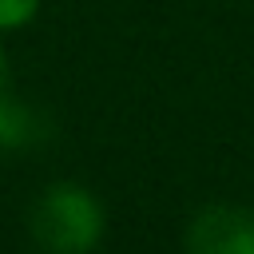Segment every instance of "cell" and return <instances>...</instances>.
Listing matches in <instances>:
<instances>
[{"instance_id":"obj_1","label":"cell","mask_w":254,"mask_h":254,"mask_svg":"<svg viewBox=\"0 0 254 254\" xmlns=\"http://www.w3.org/2000/svg\"><path fill=\"white\" fill-rule=\"evenodd\" d=\"M103 202L79 183H52L32 202L28 230L44 254H91L103 238Z\"/></svg>"},{"instance_id":"obj_2","label":"cell","mask_w":254,"mask_h":254,"mask_svg":"<svg viewBox=\"0 0 254 254\" xmlns=\"http://www.w3.org/2000/svg\"><path fill=\"white\" fill-rule=\"evenodd\" d=\"M187 254H254V214L242 206H206L187 226Z\"/></svg>"},{"instance_id":"obj_3","label":"cell","mask_w":254,"mask_h":254,"mask_svg":"<svg viewBox=\"0 0 254 254\" xmlns=\"http://www.w3.org/2000/svg\"><path fill=\"white\" fill-rule=\"evenodd\" d=\"M48 135V123L28 107V103H16L8 91L0 95V151H12V147H32Z\"/></svg>"},{"instance_id":"obj_4","label":"cell","mask_w":254,"mask_h":254,"mask_svg":"<svg viewBox=\"0 0 254 254\" xmlns=\"http://www.w3.org/2000/svg\"><path fill=\"white\" fill-rule=\"evenodd\" d=\"M40 12V0H0V32H16L32 24Z\"/></svg>"},{"instance_id":"obj_5","label":"cell","mask_w":254,"mask_h":254,"mask_svg":"<svg viewBox=\"0 0 254 254\" xmlns=\"http://www.w3.org/2000/svg\"><path fill=\"white\" fill-rule=\"evenodd\" d=\"M8 91V56H4V48H0V95Z\"/></svg>"}]
</instances>
